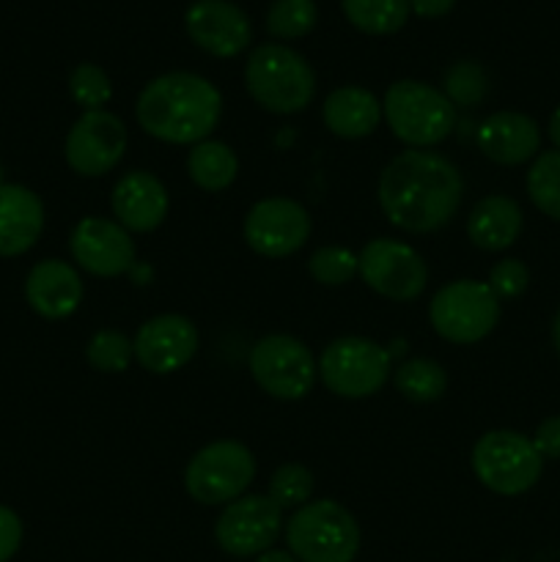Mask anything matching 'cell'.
<instances>
[{"label":"cell","mask_w":560,"mask_h":562,"mask_svg":"<svg viewBox=\"0 0 560 562\" xmlns=\"http://www.w3.org/2000/svg\"><path fill=\"white\" fill-rule=\"evenodd\" d=\"M377 195L390 225L406 234H432L456 217L464 179L443 154L410 148L384 165Z\"/></svg>","instance_id":"obj_1"},{"label":"cell","mask_w":560,"mask_h":562,"mask_svg":"<svg viewBox=\"0 0 560 562\" xmlns=\"http://www.w3.org/2000/svg\"><path fill=\"white\" fill-rule=\"evenodd\" d=\"M135 115L146 135L173 146H195L220 124L223 97L206 77L168 71L143 88Z\"/></svg>","instance_id":"obj_2"},{"label":"cell","mask_w":560,"mask_h":562,"mask_svg":"<svg viewBox=\"0 0 560 562\" xmlns=\"http://www.w3.org/2000/svg\"><path fill=\"white\" fill-rule=\"evenodd\" d=\"M245 86L275 115L302 113L316 97V71L305 55L280 42L261 44L245 64Z\"/></svg>","instance_id":"obj_3"},{"label":"cell","mask_w":560,"mask_h":562,"mask_svg":"<svg viewBox=\"0 0 560 562\" xmlns=\"http://www.w3.org/2000/svg\"><path fill=\"white\" fill-rule=\"evenodd\" d=\"M285 543L300 562H351L360 552V525L335 499H316L285 521Z\"/></svg>","instance_id":"obj_4"},{"label":"cell","mask_w":560,"mask_h":562,"mask_svg":"<svg viewBox=\"0 0 560 562\" xmlns=\"http://www.w3.org/2000/svg\"><path fill=\"white\" fill-rule=\"evenodd\" d=\"M382 115L393 135L410 148H432L456 126V108L443 91L421 80H399L388 88Z\"/></svg>","instance_id":"obj_5"},{"label":"cell","mask_w":560,"mask_h":562,"mask_svg":"<svg viewBox=\"0 0 560 562\" xmlns=\"http://www.w3.org/2000/svg\"><path fill=\"white\" fill-rule=\"evenodd\" d=\"M470 464L478 481L500 497L530 492L544 472V459L533 439L508 428L483 434L472 448Z\"/></svg>","instance_id":"obj_6"},{"label":"cell","mask_w":560,"mask_h":562,"mask_svg":"<svg viewBox=\"0 0 560 562\" xmlns=\"http://www.w3.org/2000/svg\"><path fill=\"white\" fill-rule=\"evenodd\" d=\"M434 333L456 346L486 338L500 322V300L481 280H453L434 294L428 305Z\"/></svg>","instance_id":"obj_7"},{"label":"cell","mask_w":560,"mask_h":562,"mask_svg":"<svg viewBox=\"0 0 560 562\" xmlns=\"http://www.w3.org/2000/svg\"><path fill=\"white\" fill-rule=\"evenodd\" d=\"M318 379L338 398H368L388 384L390 355L360 335L335 338L318 357Z\"/></svg>","instance_id":"obj_8"},{"label":"cell","mask_w":560,"mask_h":562,"mask_svg":"<svg viewBox=\"0 0 560 562\" xmlns=\"http://www.w3.org/2000/svg\"><path fill=\"white\" fill-rule=\"evenodd\" d=\"M256 477V459L236 439L206 445L184 470V488L201 505H228L245 494Z\"/></svg>","instance_id":"obj_9"},{"label":"cell","mask_w":560,"mask_h":562,"mask_svg":"<svg viewBox=\"0 0 560 562\" xmlns=\"http://www.w3.org/2000/svg\"><path fill=\"white\" fill-rule=\"evenodd\" d=\"M250 373L258 387L278 401H300L313 390L318 362L294 335H267L250 351Z\"/></svg>","instance_id":"obj_10"},{"label":"cell","mask_w":560,"mask_h":562,"mask_svg":"<svg viewBox=\"0 0 560 562\" xmlns=\"http://www.w3.org/2000/svg\"><path fill=\"white\" fill-rule=\"evenodd\" d=\"M283 527V510L267 494H247L225 505L214 538L231 558H258L275 547Z\"/></svg>","instance_id":"obj_11"},{"label":"cell","mask_w":560,"mask_h":562,"mask_svg":"<svg viewBox=\"0 0 560 562\" xmlns=\"http://www.w3.org/2000/svg\"><path fill=\"white\" fill-rule=\"evenodd\" d=\"M360 278L368 289L393 302H412L428 283V267L421 252L395 239H373L357 256Z\"/></svg>","instance_id":"obj_12"},{"label":"cell","mask_w":560,"mask_h":562,"mask_svg":"<svg viewBox=\"0 0 560 562\" xmlns=\"http://www.w3.org/2000/svg\"><path fill=\"white\" fill-rule=\"evenodd\" d=\"M126 126L110 110H86L66 135L64 154L75 173L99 179L124 159Z\"/></svg>","instance_id":"obj_13"},{"label":"cell","mask_w":560,"mask_h":562,"mask_svg":"<svg viewBox=\"0 0 560 562\" xmlns=\"http://www.w3.org/2000/svg\"><path fill=\"white\" fill-rule=\"evenodd\" d=\"M245 241L264 258H289L311 236V214L291 198H264L245 217Z\"/></svg>","instance_id":"obj_14"},{"label":"cell","mask_w":560,"mask_h":562,"mask_svg":"<svg viewBox=\"0 0 560 562\" xmlns=\"http://www.w3.org/2000/svg\"><path fill=\"white\" fill-rule=\"evenodd\" d=\"M75 261L93 278H119L135 263V241L124 225L104 217H86L69 236Z\"/></svg>","instance_id":"obj_15"},{"label":"cell","mask_w":560,"mask_h":562,"mask_svg":"<svg viewBox=\"0 0 560 562\" xmlns=\"http://www.w3.org/2000/svg\"><path fill=\"white\" fill-rule=\"evenodd\" d=\"M135 360L141 362L143 371L165 373L181 371L198 351V329L195 324L179 313H163V316L148 318L141 324L135 340Z\"/></svg>","instance_id":"obj_16"},{"label":"cell","mask_w":560,"mask_h":562,"mask_svg":"<svg viewBox=\"0 0 560 562\" xmlns=\"http://www.w3.org/2000/svg\"><path fill=\"white\" fill-rule=\"evenodd\" d=\"M187 36L214 58H234L253 42L250 16L231 0H195L184 14Z\"/></svg>","instance_id":"obj_17"},{"label":"cell","mask_w":560,"mask_h":562,"mask_svg":"<svg viewBox=\"0 0 560 562\" xmlns=\"http://www.w3.org/2000/svg\"><path fill=\"white\" fill-rule=\"evenodd\" d=\"M115 223L124 225L130 234H152L165 223L170 209V195L163 181L148 170H130L113 187Z\"/></svg>","instance_id":"obj_18"},{"label":"cell","mask_w":560,"mask_h":562,"mask_svg":"<svg viewBox=\"0 0 560 562\" xmlns=\"http://www.w3.org/2000/svg\"><path fill=\"white\" fill-rule=\"evenodd\" d=\"M475 143L486 159L497 165H522L538 157L541 130L536 121L516 110H500L486 115L475 132Z\"/></svg>","instance_id":"obj_19"},{"label":"cell","mask_w":560,"mask_h":562,"mask_svg":"<svg viewBox=\"0 0 560 562\" xmlns=\"http://www.w3.org/2000/svg\"><path fill=\"white\" fill-rule=\"evenodd\" d=\"M82 280L71 263L58 261V258H44L27 272L25 296L27 305L42 318L58 322L69 318L82 302Z\"/></svg>","instance_id":"obj_20"},{"label":"cell","mask_w":560,"mask_h":562,"mask_svg":"<svg viewBox=\"0 0 560 562\" xmlns=\"http://www.w3.org/2000/svg\"><path fill=\"white\" fill-rule=\"evenodd\" d=\"M44 231V203L22 184H0V258L31 250Z\"/></svg>","instance_id":"obj_21"},{"label":"cell","mask_w":560,"mask_h":562,"mask_svg":"<svg viewBox=\"0 0 560 562\" xmlns=\"http://www.w3.org/2000/svg\"><path fill=\"white\" fill-rule=\"evenodd\" d=\"M525 214L522 206L508 195H486L475 203L467 217V236L483 252L508 250L522 234Z\"/></svg>","instance_id":"obj_22"},{"label":"cell","mask_w":560,"mask_h":562,"mask_svg":"<svg viewBox=\"0 0 560 562\" xmlns=\"http://www.w3.org/2000/svg\"><path fill=\"white\" fill-rule=\"evenodd\" d=\"M324 126L335 137L344 140H360L368 137L382 121V104L371 91L360 86H340L327 93L322 108Z\"/></svg>","instance_id":"obj_23"},{"label":"cell","mask_w":560,"mask_h":562,"mask_svg":"<svg viewBox=\"0 0 560 562\" xmlns=\"http://www.w3.org/2000/svg\"><path fill=\"white\" fill-rule=\"evenodd\" d=\"M187 176L203 192H223L239 176V159L223 140H201L187 154Z\"/></svg>","instance_id":"obj_24"},{"label":"cell","mask_w":560,"mask_h":562,"mask_svg":"<svg viewBox=\"0 0 560 562\" xmlns=\"http://www.w3.org/2000/svg\"><path fill=\"white\" fill-rule=\"evenodd\" d=\"M346 20L368 36L399 33L410 20V0H340Z\"/></svg>","instance_id":"obj_25"},{"label":"cell","mask_w":560,"mask_h":562,"mask_svg":"<svg viewBox=\"0 0 560 562\" xmlns=\"http://www.w3.org/2000/svg\"><path fill=\"white\" fill-rule=\"evenodd\" d=\"M395 390L412 404H434L448 390V373L443 366L426 357H412L404 366L395 368Z\"/></svg>","instance_id":"obj_26"},{"label":"cell","mask_w":560,"mask_h":562,"mask_svg":"<svg viewBox=\"0 0 560 562\" xmlns=\"http://www.w3.org/2000/svg\"><path fill=\"white\" fill-rule=\"evenodd\" d=\"M527 195L533 206L560 223V151H541L527 170Z\"/></svg>","instance_id":"obj_27"},{"label":"cell","mask_w":560,"mask_h":562,"mask_svg":"<svg viewBox=\"0 0 560 562\" xmlns=\"http://www.w3.org/2000/svg\"><path fill=\"white\" fill-rule=\"evenodd\" d=\"M318 22V5L313 0H275L267 11V33L278 42H294L307 36Z\"/></svg>","instance_id":"obj_28"},{"label":"cell","mask_w":560,"mask_h":562,"mask_svg":"<svg viewBox=\"0 0 560 562\" xmlns=\"http://www.w3.org/2000/svg\"><path fill=\"white\" fill-rule=\"evenodd\" d=\"M445 97L453 108H475L489 97V75L475 60H456L445 71Z\"/></svg>","instance_id":"obj_29"},{"label":"cell","mask_w":560,"mask_h":562,"mask_svg":"<svg viewBox=\"0 0 560 562\" xmlns=\"http://www.w3.org/2000/svg\"><path fill=\"white\" fill-rule=\"evenodd\" d=\"M132 357H135L132 340L119 329H99L86 346L88 366L99 373H124Z\"/></svg>","instance_id":"obj_30"},{"label":"cell","mask_w":560,"mask_h":562,"mask_svg":"<svg viewBox=\"0 0 560 562\" xmlns=\"http://www.w3.org/2000/svg\"><path fill=\"white\" fill-rule=\"evenodd\" d=\"M307 272L316 283L329 285H346L355 274H360V261L351 250L338 245H327V247H318L311 258H307Z\"/></svg>","instance_id":"obj_31"},{"label":"cell","mask_w":560,"mask_h":562,"mask_svg":"<svg viewBox=\"0 0 560 562\" xmlns=\"http://www.w3.org/2000/svg\"><path fill=\"white\" fill-rule=\"evenodd\" d=\"M311 494H313L311 470L302 464H283L280 470H275L272 481H269L267 497L272 499L280 510H289V508H302L305 503H311Z\"/></svg>","instance_id":"obj_32"},{"label":"cell","mask_w":560,"mask_h":562,"mask_svg":"<svg viewBox=\"0 0 560 562\" xmlns=\"http://www.w3.org/2000/svg\"><path fill=\"white\" fill-rule=\"evenodd\" d=\"M69 93L80 108L104 110V104L113 97V82L102 66L77 64L69 75Z\"/></svg>","instance_id":"obj_33"},{"label":"cell","mask_w":560,"mask_h":562,"mask_svg":"<svg viewBox=\"0 0 560 562\" xmlns=\"http://www.w3.org/2000/svg\"><path fill=\"white\" fill-rule=\"evenodd\" d=\"M530 285V269L519 258H503L489 272V289L494 291L497 300H516Z\"/></svg>","instance_id":"obj_34"},{"label":"cell","mask_w":560,"mask_h":562,"mask_svg":"<svg viewBox=\"0 0 560 562\" xmlns=\"http://www.w3.org/2000/svg\"><path fill=\"white\" fill-rule=\"evenodd\" d=\"M22 521L11 508L0 505V562H9L20 552Z\"/></svg>","instance_id":"obj_35"},{"label":"cell","mask_w":560,"mask_h":562,"mask_svg":"<svg viewBox=\"0 0 560 562\" xmlns=\"http://www.w3.org/2000/svg\"><path fill=\"white\" fill-rule=\"evenodd\" d=\"M533 445H536L541 459H560V415H552L538 423L536 434H533Z\"/></svg>","instance_id":"obj_36"},{"label":"cell","mask_w":560,"mask_h":562,"mask_svg":"<svg viewBox=\"0 0 560 562\" xmlns=\"http://www.w3.org/2000/svg\"><path fill=\"white\" fill-rule=\"evenodd\" d=\"M456 0H410L412 14L423 16V20H437V16L450 14Z\"/></svg>","instance_id":"obj_37"},{"label":"cell","mask_w":560,"mask_h":562,"mask_svg":"<svg viewBox=\"0 0 560 562\" xmlns=\"http://www.w3.org/2000/svg\"><path fill=\"white\" fill-rule=\"evenodd\" d=\"M256 562H300L291 552H283V549H267L264 554H258Z\"/></svg>","instance_id":"obj_38"},{"label":"cell","mask_w":560,"mask_h":562,"mask_svg":"<svg viewBox=\"0 0 560 562\" xmlns=\"http://www.w3.org/2000/svg\"><path fill=\"white\" fill-rule=\"evenodd\" d=\"M549 140L555 143V151H560V104L549 115Z\"/></svg>","instance_id":"obj_39"},{"label":"cell","mask_w":560,"mask_h":562,"mask_svg":"<svg viewBox=\"0 0 560 562\" xmlns=\"http://www.w3.org/2000/svg\"><path fill=\"white\" fill-rule=\"evenodd\" d=\"M552 344H555V351L560 355V307L552 318Z\"/></svg>","instance_id":"obj_40"}]
</instances>
